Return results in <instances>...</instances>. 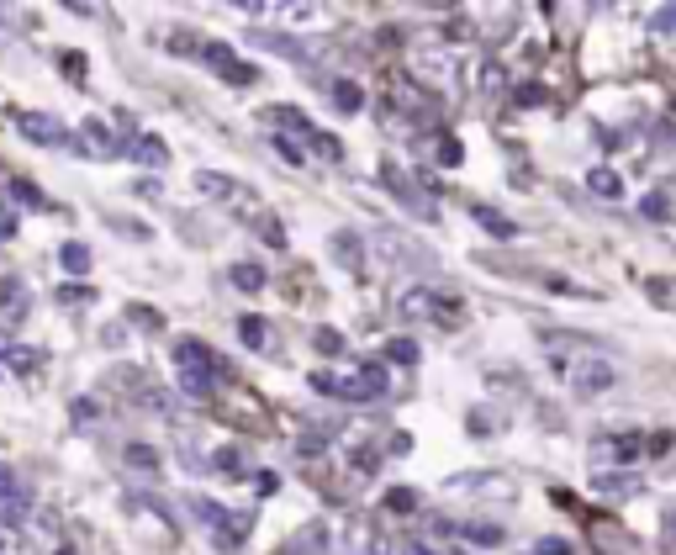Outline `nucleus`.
<instances>
[{
  "label": "nucleus",
  "mask_w": 676,
  "mask_h": 555,
  "mask_svg": "<svg viewBox=\"0 0 676 555\" xmlns=\"http://www.w3.org/2000/svg\"><path fill=\"white\" fill-rule=\"evenodd\" d=\"M175 386L185 397H196V402H206V397H217V376L212 370H222V360L212 355V344H201V339H180L175 344Z\"/></svg>",
  "instance_id": "1"
},
{
  "label": "nucleus",
  "mask_w": 676,
  "mask_h": 555,
  "mask_svg": "<svg viewBox=\"0 0 676 555\" xmlns=\"http://www.w3.org/2000/svg\"><path fill=\"white\" fill-rule=\"evenodd\" d=\"M312 386L323 397H338V402H375V397H386V370L381 365H365V370H349V376H333V370H317Z\"/></svg>",
  "instance_id": "2"
},
{
  "label": "nucleus",
  "mask_w": 676,
  "mask_h": 555,
  "mask_svg": "<svg viewBox=\"0 0 676 555\" xmlns=\"http://www.w3.org/2000/svg\"><path fill=\"white\" fill-rule=\"evenodd\" d=\"M397 312H402L407 323H460V318H465V307L455 302V296H444V291H434V286L402 291Z\"/></svg>",
  "instance_id": "3"
},
{
  "label": "nucleus",
  "mask_w": 676,
  "mask_h": 555,
  "mask_svg": "<svg viewBox=\"0 0 676 555\" xmlns=\"http://www.w3.org/2000/svg\"><path fill=\"white\" fill-rule=\"evenodd\" d=\"M650 455V434H597L592 439V466L597 471H634Z\"/></svg>",
  "instance_id": "4"
},
{
  "label": "nucleus",
  "mask_w": 676,
  "mask_h": 555,
  "mask_svg": "<svg viewBox=\"0 0 676 555\" xmlns=\"http://www.w3.org/2000/svg\"><path fill=\"white\" fill-rule=\"evenodd\" d=\"M566 381H571V392L597 397V392H608V386L618 381V365L603 360V355H576V360H566Z\"/></svg>",
  "instance_id": "5"
},
{
  "label": "nucleus",
  "mask_w": 676,
  "mask_h": 555,
  "mask_svg": "<svg viewBox=\"0 0 676 555\" xmlns=\"http://www.w3.org/2000/svg\"><path fill=\"white\" fill-rule=\"evenodd\" d=\"M375 545L381 540H375V529H370V513H349L333 534V555H381Z\"/></svg>",
  "instance_id": "6"
},
{
  "label": "nucleus",
  "mask_w": 676,
  "mask_h": 555,
  "mask_svg": "<svg viewBox=\"0 0 676 555\" xmlns=\"http://www.w3.org/2000/svg\"><path fill=\"white\" fill-rule=\"evenodd\" d=\"M74 148H80V154H90V159H117V154H127V138L111 133V122L85 117V127H80V138H74Z\"/></svg>",
  "instance_id": "7"
},
{
  "label": "nucleus",
  "mask_w": 676,
  "mask_h": 555,
  "mask_svg": "<svg viewBox=\"0 0 676 555\" xmlns=\"http://www.w3.org/2000/svg\"><path fill=\"white\" fill-rule=\"evenodd\" d=\"M201 59L212 64V69H217V74H222V80H228V85H238V90L259 80V69H254V64H243L238 53L228 48V43H201Z\"/></svg>",
  "instance_id": "8"
},
{
  "label": "nucleus",
  "mask_w": 676,
  "mask_h": 555,
  "mask_svg": "<svg viewBox=\"0 0 676 555\" xmlns=\"http://www.w3.org/2000/svg\"><path fill=\"white\" fill-rule=\"evenodd\" d=\"M0 513H6V524H22L32 513V487L6 466V460H0Z\"/></svg>",
  "instance_id": "9"
},
{
  "label": "nucleus",
  "mask_w": 676,
  "mask_h": 555,
  "mask_svg": "<svg viewBox=\"0 0 676 555\" xmlns=\"http://www.w3.org/2000/svg\"><path fill=\"white\" fill-rule=\"evenodd\" d=\"M16 127H22L27 143H43V148H64V143H74V138L64 133V122L48 117V111H22V117H16Z\"/></svg>",
  "instance_id": "10"
},
{
  "label": "nucleus",
  "mask_w": 676,
  "mask_h": 555,
  "mask_svg": "<svg viewBox=\"0 0 676 555\" xmlns=\"http://www.w3.org/2000/svg\"><path fill=\"white\" fill-rule=\"evenodd\" d=\"M196 191L201 196H212V201H228V207H249V201H254V207H259V196L249 191V185H238V180H228V175H196Z\"/></svg>",
  "instance_id": "11"
},
{
  "label": "nucleus",
  "mask_w": 676,
  "mask_h": 555,
  "mask_svg": "<svg viewBox=\"0 0 676 555\" xmlns=\"http://www.w3.org/2000/svg\"><path fill=\"white\" fill-rule=\"evenodd\" d=\"M412 64H418V74H428L434 85H455L460 80V59H455V53H444V48H418V53H412Z\"/></svg>",
  "instance_id": "12"
},
{
  "label": "nucleus",
  "mask_w": 676,
  "mask_h": 555,
  "mask_svg": "<svg viewBox=\"0 0 676 555\" xmlns=\"http://www.w3.org/2000/svg\"><path fill=\"white\" fill-rule=\"evenodd\" d=\"M254 518H259L254 508H238V513L222 518V524L212 529V534H217V550H228V555L243 550V540H249V529H254Z\"/></svg>",
  "instance_id": "13"
},
{
  "label": "nucleus",
  "mask_w": 676,
  "mask_h": 555,
  "mask_svg": "<svg viewBox=\"0 0 676 555\" xmlns=\"http://www.w3.org/2000/svg\"><path fill=\"white\" fill-rule=\"evenodd\" d=\"M127 159L148 164V170H164V164H169V143L154 138V133H133V138H127Z\"/></svg>",
  "instance_id": "14"
},
{
  "label": "nucleus",
  "mask_w": 676,
  "mask_h": 555,
  "mask_svg": "<svg viewBox=\"0 0 676 555\" xmlns=\"http://www.w3.org/2000/svg\"><path fill=\"white\" fill-rule=\"evenodd\" d=\"M286 555H333V529L317 518V524H307L302 534H291V545Z\"/></svg>",
  "instance_id": "15"
},
{
  "label": "nucleus",
  "mask_w": 676,
  "mask_h": 555,
  "mask_svg": "<svg viewBox=\"0 0 676 555\" xmlns=\"http://www.w3.org/2000/svg\"><path fill=\"white\" fill-rule=\"evenodd\" d=\"M381 180L391 185V196H397V201H407V207L418 212V217H434V207H428V201H423L418 191H412V180L397 170V164H381Z\"/></svg>",
  "instance_id": "16"
},
{
  "label": "nucleus",
  "mask_w": 676,
  "mask_h": 555,
  "mask_svg": "<svg viewBox=\"0 0 676 555\" xmlns=\"http://www.w3.org/2000/svg\"><path fill=\"white\" fill-rule=\"evenodd\" d=\"M0 365H6L11 370V376H32V370H43L48 365V355H43V349H32V344H6V355H0Z\"/></svg>",
  "instance_id": "17"
},
{
  "label": "nucleus",
  "mask_w": 676,
  "mask_h": 555,
  "mask_svg": "<svg viewBox=\"0 0 676 555\" xmlns=\"http://www.w3.org/2000/svg\"><path fill=\"white\" fill-rule=\"evenodd\" d=\"M265 122H275V127H286V133H302L307 143L317 138V127H312V117L302 106H265Z\"/></svg>",
  "instance_id": "18"
},
{
  "label": "nucleus",
  "mask_w": 676,
  "mask_h": 555,
  "mask_svg": "<svg viewBox=\"0 0 676 555\" xmlns=\"http://www.w3.org/2000/svg\"><path fill=\"white\" fill-rule=\"evenodd\" d=\"M333 259H338V265H344V270H354V275H360L365 270V244H360V233H338L333 238Z\"/></svg>",
  "instance_id": "19"
},
{
  "label": "nucleus",
  "mask_w": 676,
  "mask_h": 555,
  "mask_svg": "<svg viewBox=\"0 0 676 555\" xmlns=\"http://www.w3.org/2000/svg\"><path fill=\"white\" fill-rule=\"evenodd\" d=\"M122 460H127V471H138V476H159V471H164L159 450H154V444H138V439L122 450Z\"/></svg>",
  "instance_id": "20"
},
{
  "label": "nucleus",
  "mask_w": 676,
  "mask_h": 555,
  "mask_svg": "<svg viewBox=\"0 0 676 555\" xmlns=\"http://www.w3.org/2000/svg\"><path fill=\"white\" fill-rule=\"evenodd\" d=\"M0 312H6V318H22L27 312V281L22 275H0Z\"/></svg>",
  "instance_id": "21"
},
{
  "label": "nucleus",
  "mask_w": 676,
  "mask_h": 555,
  "mask_svg": "<svg viewBox=\"0 0 676 555\" xmlns=\"http://www.w3.org/2000/svg\"><path fill=\"white\" fill-rule=\"evenodd\" d=\"M640 487H645V481L634 471H597V492H603V497H634Z\"/></svg>",
  "instance_id": "22"
},
{
  "label": "nucleus",
  "mask_w": 676,
  "mask_h": 555,
  "mask_svg": "<svg viewBox=\"0 0 676 555\" xmlns=\"http://www.w3.org/2000/svg\"><path fill=\"white\" fill-rule=\"evenodd\" d=\"M228 281L238 286V291H265V281H270V275H265V265H254V259H238V265L228 270Z\"/></svg>",
  "instance_id": "23"
},
{
  "label": "nucleus",
  "mask_w": 676,
  "mask_h": 555,
  "mask_svg": "<svg viewBox=\"0 0 676 555\" xmlns=\"http://www.w3.org/2000/svg\"><path fill=\"white\" fill-rule=\"evenodd\" d=\"M212 471H217V476H233V481H238V476H249V466H243V450H238V444H228V450H217V455H212Z\"/></svg>",
  "instance_id": "24"
},
{
  "label": "nucleus",
  "mask_w": 676,
  "mask_h": 555,
  "mask_svg": "<svg viewBox=\"0 0 676 555\" xmlns=\"http://www.w3.org/2000/svg\"><path fill=\"white\" fill-rule=\"evenodd\" d=\"M238 339L249 349H270V323L265 318H238Z\"/></svg>",
  "instance_id": "25"
},
{
  "label": "nucleus",
  "mask_w": 676,
  "mask_h": 555,
  "mask_svg": "<svg viewBox=\"0 0 676 555\" xmlns=\"http://www.w3.org/2000/svg\"><path fill=\"white\" fill-rule=\"evenodd\" d=\"M471 217L481 222L486 233H497V238H513L518 228H513V217H502V212H492V207H471Z\"/></svg>",
  "instance_id": "26"
},
{
  "label": "nucleus",
  "mask_w": 676,
  "mask_h": 555,
  "mask_svg": "<svg viewBox=\"0 0 676 555\" xmlns=\"http://www.w3.org/2000/svg\"><path fill=\"white\" fill-rule=\"evenodd\" d=\"M328 96H333V106H338V111H360V106H365V90L354 85V80H338V85L328 90Z\"/></svg>",
  "instance_id": "27"
},
{
  "label": "nucleus",
  "mask_w": 676,
  "mask_h": 555,
  "mask_svg": "<svg viewBox=\"0 0 676 555\" xmlns=\"http://www.w3.org/2000/svg\"><path fill=\"white\" fill-rule=\"evenodd\" d=\"M6 191H11L16 201H22V207H32V212H43V207H48V196H43V191H37V185H32V180H11V185H6Z\"/></svg>",
  "instance_id": "28"
},
{
  "label": "nucleus",
  "mask_w": 676,
  "mask_h": 555,
  "mask_svg": "<svg viewBox=\"0 0 676 555\" xmlns=\"http://www.w3.org/2000/svg\"><path fill=\"white\" fill-rule=\"evenodd\" d=\"M59 265H64L69 275H85V270H90V249H85V244H64V249H59Z\"/></svg>",
  "instance_id": "29"
},
{
  "label": "nucleus",
  "mask_w": 676,
  "mask_h": 555,
  "mask_svg": "<svg viewBox=\"0 0 676 555\" xmlns=\"http://www.w3.org/2000/svg\"><path fill=\"white\" fill-rule=\"evenodd\" d=\"M587 185H592L597 196H613V201L624 196V180H618L613 170H592V175H587Z\"/></svg>",
  "instance_id": "30"
},
{
  "label": "nucleus",
  "mask_w": 676,
  "mask_h": 555,
  "mask_svg": "<svg viewBox=\"0 0 676 555\" xmlns=\"http://www.w3.org/2000/svg\"><path fill=\"white\" fill-rule=\"evenodd\" d=\"M312 349H317V355H344V333H338V328H317Z\"/></svg>",
  "instance_id": "31"
},
{
  "label": "nucleus",
  "mask_w": 676,
  "mask_h": 555,
  "mask_svg": "<svg viewBox=\"0 0 676 555\" xmlns=\"http://www.w3.org/2000/svg\"><path fill=\"white\" fill-rule=\"evenodd\" d=\"M386 513H418V492H412V487H391L386 492Z\"/></svg>",
  "instance_id": "32"
},
{
  "label": "nucleus",
  "mask_w": 676,
  "mask_h": 555,
  "mask_svg": "<svg viewBox=\"0 0 676 555\" xmlns=\"http://www.w3.org/2000/svg\"><path fill=\"white\" fill-rule=\"evenodd\" d=\"M191 513L201 518V524H206V529H217V524H222V518H228V508L206 503V497H191Z\"/></svg>",
  "instance_id": "33"
},
{
  "label": "nucleus",
  "mask_w": 676,
  "mask_h": 555,
  "mask_svg": "<svg viewBox=\"0 0 676 555\" xmlns=\"http://www.w3.org/2000/svg\"><path fill=\"white\" fill-rule=\"evenodd\" d=\"M386 360H397V365H418V344H412V339H391V344H386Z\"/></svg>",
  "instance_id": "34"
},
{
  "label": "nucleus",
  "mask_w": 676,
  "mask_h": 555,
  "mask_svg": "<svg viewBox=\"0 0 676 555\" xmlns=\"http://www.w3.org/2000/svg\"><path fill=\"white\" fill-rule=\"evenodd\" d=\"M460 534H465V540H476V545H497V540H502L497 524H465Z\"/></svg>",
  "instance_id": "35"
},
{
  "label": "nucleus",
  "mask_w": 676,
  "mask_h": 555,
  "mask_svg": "<svg viewBox=\"0 0 676 555\" xmlns=\"http://www.w3.org/2000/svg\"><path fill=\"white\" fill-rule=\"evenodd\" d=\"M275 154L286 159V164H307V148H302V143H291V138H275Z\"/></svg>",
  "instance_id": "36"
},
{
  "label": "nucleus",
  "mask_w": 676,
  "mask_h": 555,
  "mask_svg": "<svg viewBox=\"0 0 676 555\" xmlns=\"http://www.w3.org/2000/svg\"><path fill=\"white\" fill-rule=\"evenodd\" d=\"M69 413H74V423H96V413H101V407L90 402V397H74V402H69Z\"/></svg>",
  "instance_id": "37"
},
{
  "label": "nucleus",
  "mask_w": 676,
  "mask_h": 555,
  "mask_svg": "<svg viewBox=\"0 0 676 555\" xmlns=\"http://www.w3.org/2000/svg\"><path fill=\"white\" fill-rule=\"evenodd\" d=\"M655 32H661V37H676V6H661V11H655V22H650Z\"/></svg>",
  "instance_id": "38"
},
{
  "label": "nucleus",
  "mask_w": 676,
  "mask_h": 555,
  "mask_svg": "<svg viewBox=\"0 0 676 555\" xmlns=\"http://www.w3.org/2000/svg\"><path fill=\"white\" fill-rule=\"evenodd\" d=\"M439 164H444V170H455V164H460V143L455 138H439Z\"/></svg>",
  "instance_id": "39"
},
{
  "label": "nucleus",
  "mask_w": 676,
  "mask_h": 555,
  "mask_svg": "<svg viewBox=\"0 0 676 555\" xmlns=\"http://www.w3.org/2000/svg\"><path fill=\"white\" fill-rule=\"evenodd\" d=\"M90 296H96L90 286H64V291H59V302H64V307H80V302H90Z\"/></svg>",
  "instance_id": "40"
},
{
  "label": "nucleus",
  "mask_w": 676,
  "mask_h": 555,
  "mask_svg": "<svg viewBox=\"0 0 676 555\" xmlns=\"http://www.w3.org/2000/svg\"><path fill=\"white\" fill-rule=\"evenodd\" d=\"M645 291H650V296H661V302H676V281H655V275H650Z\"/></svg>",
  "instance_id": "41"
},
{
  "label": "nucleus",
  "mask_w": 676,
  "mask_h": 555,
  "mask_svg": "<svg viewBox=\"0 0 676 555\" xmlns=\"http://www.w3.org/2000/svg\"><path fill=\"white\" fill-rule=\"evenodd\" d=\"M671 212V201L661 196V191H655V196H645V217H666Z\"/></svg>",
  "instance_id": "42"
},
{
  "label": "nucleus",
  "mask_w": 676,
  "mask_h": 555,
  "mask_svg": "<svg viewBox=\"0 0 676 555\" xmlns=\"http://www.w3.org/2000/svg\"><path fill=\"white\" fill-rule=\"evenodd\" d=\"M529 555H571V545L566 540H539V550H529Z\"/></svg>",
  "instance_id": "43"
},
{
  "label": "nucleus",
  "mask_w": 676,
  "mask_h": 555,
  "mask_svg": "<svg viewBox=\"0 0 676 555\" xmlns=\"http://www.w3.org/2000/svg\"><path fill=\"white\" fill-rule=\"evenodd\" d=\"M402 555H439V550H434V545H423V540H407V545H402Z\"/></svg>",
  "instance_id": "44"
},
{
  "label": "nucleus",
  "mask_w": 676,
  "mask_h": 555,
  "mask_svg": "<svg viewBox=\"0 0 676 555\" xmlns=\"http://www.w3.org/2000/svg\"><path fill=\"white\" fill-rule=\"evenodd\" d=\"M666 545H671V550H676V508H671V513H666Z\"/></svg>",
  "instance_id": "45"
},
{
  "label": "nucleus",
  "mask_w": 676,
  "mask_h": 555,
  "mask_svg": "<svg viewBox=\"0 0 676 555\" xmlns=\"http://www.w3.org/2000/svg\"><path fill=\"white\" fill-rule=\"evenodd\" d=\"M0 555H11V545H6V540H0Z\"/></svg>",
  "instance_id": "46"
}]
</instances>
